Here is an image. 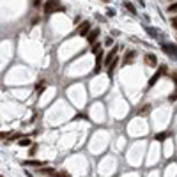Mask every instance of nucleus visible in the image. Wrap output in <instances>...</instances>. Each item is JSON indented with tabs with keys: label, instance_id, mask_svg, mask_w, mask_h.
<instances>
[{
	"label": "nucleus",
	"instance_id": "f257e3e1",
	"mask_svg": "<svg viewBox=\"0 0 177 177\" xmlns=\"http://www.w3.org/2000/svg\"><path fill=\"white\" fill-rule=\"evenodd\" d=\"M42 11L46 14H52V13H60L64 11V7L60 6V0H46L42 4Z\"/></svg>",
	"mask_w": 177,
	"mask_h": 177
},
{
	"label": "nucleus",
	"instance_id": "f03ea898",
	"mask_svg": "<svg viewBox=\"0 0 177 177\" xmlns=\"http://www.w3.org/2000/svg\"><path fill=\"white\" fill-rule=\"evenodd\" d=\"M165 73H166V67H165V66H161V67H159V69H158V71L151 76V80H149V87H152V85H154V83H156V81H158V80L165 74Z\"/></svg>",
	"mask_w": 177,
	"mask_h": 177
},
{
	"label": "nucleus",
	"instance_id": "7ed1b4c3",
	"mask_svg": "<svg viewBox=\"0 0 177 177\" xmlns=\"http://www.w3.org/2000/svg\"><path fill=\"white\" fill-rule=\"evenodd\" d=\"M92 30V27H91V21H81V25L78 27V34L80 35H83V37H87V34Z\"/></svg>",
	"mask_w": 177,
	"mask_h": 177
},
{
	"label": "nucleus",
	"instance_id": "20e7f679",
	"mask_svg": "<svg viewBox=\"0 0 177 177\" xmlns=\"http://www.w3.org/2000/svg\"><path fill=\"white\" fill-rule=\"evenodd\" d=\"M98 37H99V28H92L91 32L87 34V42L88 44H94L98 41Z\"/></svg>",
	"mask_w": 177,
	"mask_h": 177
},
{
	"label": "nucleus",
	"instance_id": "39448f33",
	"mask_svg": "<svg viewBox=\"0 0 177 177\" xmlns=\"http://www.w3.org/2000/svg\"><path fill=\"white\" fill-rule=\"evenodd\" d=\"M117 52H119V46H115V44H113V46H112V50L108 52V55L105 57V66H108L115 57H117Z\"/></svg>",
	"mask_w": 177,
	"mask_h": 177
},
{
	"label": "nucleus",
	"instance_id": "423d86ee",
	"mask_svg": "<svg viewBox=\"0 0 177 177\" xmlns=\"http://www.w3.org/2000/svg\"><path fill=\"white\" fill-rule=\"evenodd\" d=\"M144 60H145V64H149L151 67H156V66H158V57H156L154 53H145Z\"/></svg>",
	"mask_w": 177,
	"mask_h": 177
},
{
	"label": "nucleus",
	"instance_id": "0eeeda50",
	"mask_svg": "<svg viewBox=\"0 0 177 177\" xmlns=\"http://www.w3.org/2000/svg\"><path fill=\"white\" fill-rule=\"evenodd\" d=\"M137 57V52H133V50H127L126 52V57H124V64H129L133 59Z\"/></svg>",
	"mask_w": 177,
	"mask_h": 177
},
{
	"label": "nucleus",
	"instance_id": "6e6552de",
	"mask_svg": "<svg viewBox=\"0 0 177 177\" xmlns=\"http://www.w3.org/2000/svg\"><path fill=\"white\" fill-rule=\"evenodd\" d=\"M101 59H103V52H99V53L96 55V73L101 71Z\"/></svg>",
	"mask_w": 177,
	"mask_h": 177
},
{
	"label": "nucleus",
	"instance_id": "1a4fd4ad",
	"mask_svg": "<svg viewBox=\"0 0 177 177\" xmlns=\"http://www.w3.org/2000/svg\"><path fill=\"white\" fill-rule=\"evenodd\" d=\"M101 50H103V42H98V41H96V42L92 44V53H96V55H98Z\"/></svg>",
	"mask_w": 177,
	"mask_h": 177
},
{
	"label": "nucleus",
	"instance_id": "9d476101",
	"mask_svg": "<svg viewBox=\"0 0 177 177\" xmlns=\"http://www.w3.org/2000/svg\"><path fill=\"white\" fill-rule=\"evenodd\" d=\"M55 170L52 168V166H46V168H39V173H42V175H52Z\"/></svg>",
	"mask_w": 177,
	"mask_h": 177
},
{
	"label": "nucleus",
	"instance_id": "9b49d317",
	"mask_svg": "<svg viewBox=\"0 0 177 177\" xmlns=\"http://www.w3.org/2000/svg\"><path fill=\"white\" fill-rule=\"evenodd\" d=\"M163 52H166L168 55H175V48L173 46H168V44H163Z\"/></svg>",
	"mask_w": 177,
	"mask_h": 177
},
{
	"label": "nucleus",
	"instance_id": "f8f14e48",
	"mask_svg": "<svg viewBox=\"0 0 177 177\" xmlns=\"http://www.w3.org/2000/svg\"><path fill=\"white\" fill-rule=\"evenodd\" d=\"M124 7H126V9H127V11H129L131 14H135V13H137V11H135V6H133L131 2H127V0L124 2Z\"/></svg>",
	"mask_w": 177,
	"mask_h": 177
},
{
	"label": "nucleus",
	"instance_id": "ddd939ff",
	"mask_svg": "<svg viewBox=\"0 0 177 177\" xmlns=\"http://www.w3.org/2000/svg\"><path fill=\"white\" fill-rule=\"evenodd\" d=\"M18 144H20L21 147H28V145H32V140H30V138H23V137H21V140H20Z\"/></svg>",
	"mask_w": 177,
	"mask_h": 177
},
{
	"label": "nucleus",
	"instance_id": "4468645a",
	"mask_svg": "<svg viewBox=\"0 0 177 177\" xmlns=\"http://www.w3.org/2000/svg\"><path fill=\"white\" fill-rule=\"evenodd\" d=\"M166 137H168V133H158V135L154 137V140H158V142H163Z\"/></svg>",
	"mask_w": 177,
	"mask_h": 177
},
{
	"label": "nucleus",
	"instance_id": "2eb2a0df",
	"mask_svg": "<svg viewBox=\"0 0 177 177\" xmlns=\"http://www.w3.org/2000/svg\"><path fill=\"white\" fill-rule=\"evenodd\" d=\"M149 112H151V105H145V106L140 108V115H147Z\"/></svg>",
	"mask_w": 177,
	"mask_h": 177
},
{
	"label": "nucleus",
	"instance_id": "dca6fc26",
	"mask_svg": "<svg viewBox=\"0 0 177 177\" xmlns=\"http://www.w3.org/2000/svg\"><path fill=\"white\" fill-rule=\"evenodd\" d=\"M23 165H34V166H41V165H42V161H35V159L32 161V159H28V161H25Z\"/></svg>",
	"mask_w": 177,
	"mask_h": 177
},
{
	"label": "nucleus",
	"instance_id": "f3484780",
	"mask_svg": "<svg viewBox=\"0 0 177 177\" xmlns=\"http://www.w3.org/2000/svg\"><path fill=\"white\" fill-rule=\"evenodd\" d=\"M166 11H168V13H170V14H173V13H177V2H175V4H170V6H168V9H166Z\"/></svg>",
	"mask_w": 177,
	"mask_h": 177
},
{
	"label": "nucleus",
	"instance_id": "a211bd4d",
	"mask_svg": "<svg viewBox=\"0 0 177 177\" xmlns=\"http://www.w3.org/2000/svg\"><path fill=\"white\" fill-rule=\"evenodd\" d=\"M18 138H21V133H11V138L9 140H18Z\"/></svg>",
	"mask_w": 177,
	"mask_h": 177
},
{
	"label": "nucleus",
	"instance_id": "6ab92c4d",
	"mask_svg": "<svg viewBox=\"0 0 177 177\" xmlns=\"http://www.w3.org/2000/svg\"><path fill=\"white\" fill-rule=\"evenodd\" d=\"M35 149H37V145H35V144H34V145H30V151H28V156H30V158L35 154Z\"/></svg>",
	"mask_w": 177,
	"mask_h": 177
},
{
	"label": "nucleus",
	"instance_id": "aec40b11",
	"mask_svg": "<svg viewBox=\"0 0 177 177\" xmlns=\"http://www.w3.org/2000/svg\"><path fill=\"white\" fill-rule=\"evenodd\" d=\"M7 137H11V133H9V131H4V133H0V140H4V138H7Z\"/></svg>",
	"mask_w": 177,
	"mask_h": 177
},
{
	"label": "nucleus",
	"instance_id": "412c9836",
	"mask_svg": "<svg viewBox=\"0 0 177 177\" xmlns=\"http://www.w3.org/2000/svg\"><path fill=\"white\" fill-rule=\"evenodd\" d=\"M170 25H172V27H173V28L177 30V16H173V18H172V21H170Z\"/></svg>",
	"mask_w": 177,
	"mask_h": 177
},
{
	"label": "nucleus",
	"instance_id": "4be33fe9",
	"mask_svg": "<svg viewBox=\"0 0 177 177\" xmlns=\"http://www.w3.org/2000/svg\"><path fill=\"white\" fill-rule=\"evenodd\" d=\"M105 44H108V46H113V39H112V37H106Z\"/></svg>",
	"mask_w": 177,
	"mask_h": 177
},
{
	"label": "nucleus",
	"instance_id": "5701e85b",
	"mask_svg": "<svg viewBox=\"0 0 177 177\" xmlns=\"http://www.w3.org/2000/svg\"><path fill=\"white\" fill-rule=\"evenodd\" d=\"M53 177H69L67 173H57V175H53Z\"/></svg>",
	"mask_w": 177,
	"mask_h": 177
},
{
	"label": "nucleus",
	"instance_id": "b1692460",
	"mask_svg": "<svg viewBox=\"0 0 177 177\" xmlns=\"http://www.w3.org/2000/svg\"><path fill=\"white\" fill-rule=\"evenodd\" d=\"M41 2H42V0H34V4H35V6H39Z\"/></svg>",
	"mask_w": 177,
	"mask_h": 177
},
{
	"label": "nucleus",
	"instance_id": "393cba45",
	"mask_svg": "<svg viewBox=\"0 0 177 177\" xmlns=\"http://www.w3.org/2000/svg\"><path fill=\"white\" fill-rule=\"evenodd\" d=\"M103 2H108V0H103Z\"/></svg>",
	"mask_w": 177,
	"mask_h": 177
},
{
	"label": "nucleus",
	"instance_id": "a878e982",
	"mask_svg": "<svg viewBox=\"0 0 177 177\" xmlns=\"http://www.w3.org/2000/svg\"><path fill=\"white\" fill-rule=\"evenodd\" d=\"M0 177H4V175H0Z\"/></svg>",
	"mask_w": 177,
	"mask_h": 177
}]
</instances>
